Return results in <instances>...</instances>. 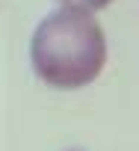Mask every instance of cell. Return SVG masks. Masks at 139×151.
<instances>
[{
  "label": "cell",
  "instance_id": "2",
  "mask_svg": "<svg viewBox=\"0 0 139 151\" xmlns=\"http://www.w3.org/2000/svg\"><path fill=\"white\" fill-rule=\"evenodd\" d=\"M59 3H65V6H74V9H86V12H98V9L110 6L112 0H59Z\"/></svg>",
  "mask_w": 139,
  "mask_h": 151
},
{
  "label": "cell",
  "instance_id": "1",
  "mask_svg": "<svg viewBox=\"0 0 139 151\" xmlns=\"http://www.w3.org/2000/svg\"><path fill=\"white\" fill-rule=\"evenodd\" d=\"M30 59L36 74L56 89L92 83L107 62V39L92 12L59 6L33 33Z\"/></svg>",
  "mask_w": 139,
  "mask_h": 151
}]
</instances>
